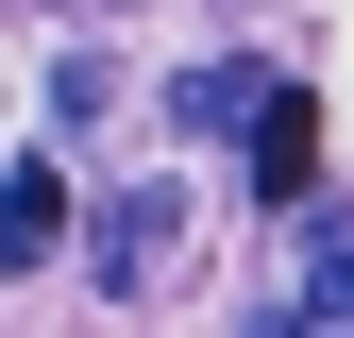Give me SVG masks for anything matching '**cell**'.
Returning <instances> with one entry per match:
<instances>
[{"instance_id":"obj_1","label":"cell","mask_w":354,"mask_h":338,"mask_svg":"<svg viewBox=\"0 0 354 338\" xmlns=\"http://www.w3.org/2000/svg\"><path fill=\"white\" fill-rule=\"evenodd\" d=\"M169 237H186V186H118V220L84 237V305H152V271H169Z\"/></svg>"},{"instance_id":"obj_2","label":"cell","mask_w":354,"mask_h":338,"mask_svg":"<svg viewBox=\"0 0 354 338\" xmlns=\"http://www.w3.org/2000/svg\"><path fill=\"white\" fill-rule=\"evenodd\" d=\"M236 136H253V186H270V203H321V102H304L287 68L236 102Z\"/></svg>"},{"instance_id":"obj_3","label":"cell","mask_w":354,"mask_h":338,"mask_svg":"<svg viewBox=\"0 0 354 338\" xmlns=\"http://www.w3.org/2000/svg\"><path fill=\"white\" fill-rule=\"evenodd\" d=\"M253 84H270V68H253V51H203V68H169V136H236V102H253Z\"/></svg>"},{"instance_id":"obj_4","label":"cell","mask_w":354,"mask_h":338,"mask_svg":"<svg viewBox=\"0 0 354 338\" xmlns=\"http://www.w3.org/2000/svg\"><path fill=\"white\" fill-rule=\"evenodd\" d=\"M68 237V169H0V271H51Z\"/></svg>"},{"instance_id":"obj_5","label":"cell","mask_w":354,"mask_h":338,"mask_svg":"<svg viewBox=\"0 0 354 338\" xmlns=\"http://www.w3.org/2000/svg\"><path fill=\"white\" fill-rule=\"evenodd\" d=\"M270 321H354V237L321 220V203H304V287H287Z\"/></svg>"},{"instance_id":"obj_6","label":"cell","mask_w":354,"mask_h":338,"mask_svg":"<svg viewBox=\"0 0 354 338\" xmlns=\"http://www.w3.org/2000/svg\"><path fill=\"white\" fill-rule=\"evenodd\" d=\"M102 102H118V51H68V68H51V118L84 136V118H102Z\"/></svg>"},{"instance_id":"obj_7","label":"cell","mask_w":354,"mask_h":338,"mask_svg":"<svg viewBox=\"0 0 354 338\" xmlns=\"http://www.w3.org/2000/svg\"><path fill=\"white\" fill-rule=\"evenodd\" d=\"M219 17H253V0H219Z\"/></svg>"}]
</instances>
